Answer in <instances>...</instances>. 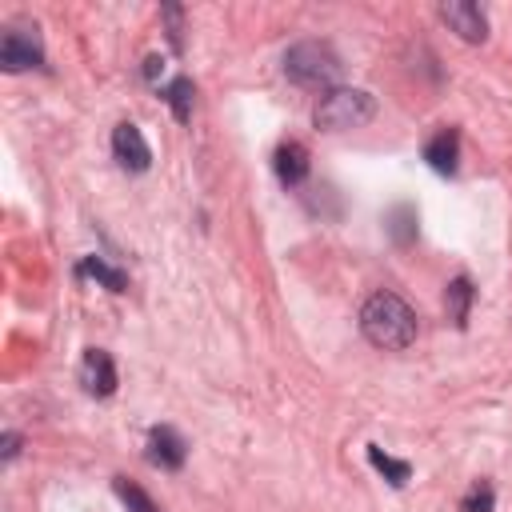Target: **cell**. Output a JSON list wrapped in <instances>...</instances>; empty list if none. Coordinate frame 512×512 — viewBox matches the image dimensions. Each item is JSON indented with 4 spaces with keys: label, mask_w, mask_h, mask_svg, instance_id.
<instances>
[{
    "label": "cell",
    "mask_w": 512,
    "mask_h": 512,
    "mask_svg": "<svg viewBox=\"0 0 512 512\" xmlns=\"http://www.w3.org/2000/svg\"><path fill=\"white\" fill-rule=\"evenodd\" d=\"M360 332H364V340H368L372 348L404 352V348L416 340L420 324H416V312H412V304H408L404 296L380 288V292H372V296L364 300V308H360Z\"/></svg>",
    "instance_id": "obj_1"
},
{
    "label": "cell",
    "mask_w": 512,
    "mask_h": 512,
    "mask_svg": "<svg viewBox=\"0 0 512 512\" xmlns=\"http://www.w3.org/2000/svg\"><path fill=\"white\" fill-rule=\"evenodd\" d=\"M372 116H376V100L364 88H328L312 108V120L324 132H348L368 124Z\"/></svg>",
    "instance_id": "obj_2"
},
{
    "label": "cell",
    "mask_w": 512,
    "mask_h": 512,
    "mask_svg": "<svg viewBox=\"0 0 512 512\" xmlns=\"http://www.w3.org/2000/svg\"><path fill=\"white\" fill-rule=\"evenodd\" d=\"M284 76L300 88H328L340 76V56L324 40H300L284 52Z\"/></svg>",
    "instance_id": "obj_3"
},
{
    "label": "cell",
    "mask_w": 512,
    "mask_h": 512,
    "mask_svg": "<svg viewBox=\"0 0 512 512\" xmlns=\"http://www.w3.org/2000/svg\"><path fill=\"white\" fill-rule=\"evenodd\" d=\"M44 60L40 52V40H36V28H8L4 40H0V68L4 72H24V68H36Z\"/></svg>",
    "instance_id": "obj_4"
},
{
    "label": "cell",
    "mask_w": 512,
    "mask_h": 512,
    "mask_svg": "<svg viewBox=\"0 0 512 512\" xmlns=\"http://www.w3.org/2000/svg\"><path fill=\"white\" fill-rule=\"evenodd\" d=\"M440 20L460 40H468V44H480L488 36V20H484L480 4H472V0H448V4H440Z\"/></svg>",
    "instance_id": "obj_5"
},
{
    "label": "cell",
    "mask_w": 512,
    "mask_h": 512,
    "mask_svg": "<svg viewBox=\"0 0 512 512\" xmlns=\"http://www.w3.org/2000/svg\"><path fill=\"white\" fill-rule=\"evenodd\" d=\"M112 156H116L128 172H148V164H152V148H148L144 132H140L136 124H128V120L112 128Z\"/></svg>",
    "instance_id": "obj_6"
},
{
    "label": "cell",
    "mask_w": 512,
    "mask_h": 512,
    "mask_svg": "<svg viewBox=\"0 0 512 512\" xmlns=\"http://www.w3.org/2000/svg\"><path fill=\"white\" fill-rule=\"evenodd\" d=\"M80 384L88 396H112L116 392V364L104 348H88L80 360Z\"/></svg>",
    "instance_id": "obj_7"
},
{
    "label": "cell",
    "mask_w": 512,
    "mask_h": 512,
    "mask_svg": "<svg viewBox=\"0 0 512 512\" xmlns=\"http://www.w3.org/2000/svg\"><path fill=\"white\" fill-rule=\"evenodd\" d=\"M272 168H276V180L280 184H288V188H296L304 176H308V148L300 144V140H284L280 148H276V156H272Z\"/></svg>",
    "instance_id": "obj_8"
},
{
    "label": "cell",
    "mask_w": 512,
    "mask_h": 512,
    "mask_svg": "<svg viewBox=\"0 0 512 512\" xmlns=\"http://www.w3.org/2000/svg\"><path fill=\"white\" fill-rule=\"evenodd\" d=\"M424 160H428L432 172L452 176V172H456V160H460V136H456V128H440V132L424 144Z\"/></svg>",
    "instance_id": "obj_9"
},
{
    "label": "cell",
    "mask_w": 512,
    "mask_h": 512,
    "mask_svg": "<svg viewBox=\"0 0 512 512\" xmlns=\"http://www.w3.org/2000/svg\"><path fill=\"white\" fill-rule=\"evenodd\" d=\"M148 460L156 468H180L184 464V440L172 428H152L148 432Z\"/></svg>",
    "instance_id": "obj_10"
},
{
    "label": "cell",
    "mask_w": 512,
    "mask_h": 512,
    "mask_svg": "<svg viewBox=\"0 0 512 512\" xmlns=\"http://www.w3.org/2000/svg\"><path fill=\"white\" fill-rule=\"evenodd\" d=\"M76 272H80V276H92V280H100L108 292H124V288H128V276H124L120 268L104 264L100 256H84V260L76 264Z\"/></svg>",
    "instance_id": "obj_11"
},
{
    "label": "cell",
    "mask_w": 512,
    "mask_h": 512,
    "mask_svg": "<svg viewBox=\"0 0 512 512\" xmlns=\"http://www.w3.org/2000/svg\"><path fill=\"white\" fill-rule=\"evenodd\" d=\"M192 96H196V88H192L188 76H176V80L164 88V100H168V108H172V116H176L180 124L192 116Z\"/></svg>",
    "instance_id": "obj_12"
},
{
    "label": "cell",
    "mask_w": 512,
    "mask_h": 512,
    "mask_svg": "<svg viewBox=\"0 0 512 512\" xmlns=\"http://www.w3.org/2000/svg\"><path fill=\"white\" fill-rule=\"evenodd\" d=\"M368 460H372V468H376V472H384V476H388V484H392V488H404V484H408V476H412V464H408V460H392V456H388V452H380L376 444L368 448Z\"/></svg>",
    "instance_id": "obj_13"
},
{
    "label": "cell",
    "mask_w": 512,
    "mask_h": 512,
    "mask_svg": "<svg viewBox=\"0 0 512 512\" xmlns=\"http://www.w3.org/2000/svg\"><path fill=\"white\" fill-rule=\"evenodd\" d=\"M444 304H448V316L464 328V324H468V304H472V284H468V276H456V280L448 284Z\"/></svg>",
    "instance_id": "obj_14"
},
{
    "label": "cell",
    "mask_w": 512,
    "mask_h": 512,
    "mask_svg": "<svg viewBox=\"0 0 512 512\" xmlns=\"http://www.w3.org/2000/svg\"><path fill=\"white\" fill-rule=\"evenodd\" d=\"M388 232H392L396 244H412V236H416V212H412L408 204H400V208L388 216Z\"/></svg>",
    "instance_id": "obj_15"
},
{
    "label": "cell",
    "mask_w": 512,
    "mask_h": 512,
    "mask_svg": "<svg viewBox=\"0 0 512 512\" xmlns=\"http://www.w3.org/2000/svg\"><path fill=\"white\" fill-rule=\"evenodd\" d=\"M116 496L128 504V512H160V508L152 504V496H148L144 488H136L132 480H116Z\"/></svg>",
    "instance_id": "obj_16"
},
{
    "label": "cell",
    "mask_w": 512,
    "mask_h": 512,
    "mask_svg": "<svg viewBox=\"0 0 512 512\" xmlns=\"http://www.w3.org/2000/svg\"><path fill=\"white\" fill-rule=\"evenodd\" d=\"M492 504H496V492L488 484H472L468 496L460 500V512H492Z\"/></svg>",
    "instance_id": "obj_17"
},
{
    "label": "cell",
    "mask_w": 512,
    "mask_h": 512,
    "mask_svg": "<svg viewBox=\"0 0 512 512\" xmlns=\"http://www.w3.org/2000/svg\"><path fill=\"white\" fill-rule=\"evenodd\" d=\"M160 72H164V60H160V56H148V60H144V76H148V80H156Z\"/></svg>",
    "instance_id": "obj_18"
},
{
    "label": "cell",
    "mask_w": 512,
    "mask_h": 512,
    "mask_svg": "<svg viewBox=\"0 0 512 512\" xmlns=\"http://www.w3.org/2000/svg\"><path fill=\"white\" fill-rule=\"evenodd\" d=\"M20 452V436L16 432H4V460H12Z\"/></svg>",
    "instance_id": "obj_19"
}]
</instances>
